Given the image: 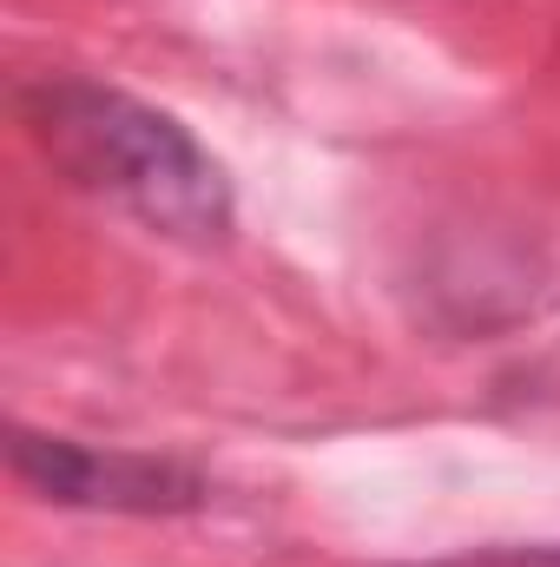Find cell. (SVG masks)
Returning a JSON list of instances; mask_svg holds the SVG:
<instances>
[{
	"label": "cell",
	"mask_w": 560,
	"mask_h": 567,
	"mask_svg": "<svg viewBox=\"0 0 560 567\" xmlns=\"http://www.w3.org/2000/svg\"><path fill=\"white\" fill-rule=\"evenodd\" d=\"M7 468L40 502L86 515H198L211 502V475L185 455L106 449L53 429H7Z\"/></svg>",
	"instance_id": "2"
},
{
	"label": "cell",
	"mask_w": 560,
	"mask_h": 567,
	"mask_svg": "<svg viewBox=\"0 0 560 567\" xmlns=\"http://www.w3.org/2000/svg\"><path fill=\"white\" fill-rule=\"evenodd\" d=\"M20 126L80 192L120 205L126 218H139L145 231L172 245L211 251L238 225L231 178L198 145V133L120 86L46 73L20 86Z\"/></svg>",
	"instance_id": "1"
},
{
	"label": "cell",
	"mask_w": 560,
	"mask_h": 567,
	"mask_svg": "<svg viewBox=\"0 0 560 567\" xmlns=\"http://www.w3.org/2000/svg\"><path fill=\"white\" fill-rule=\"evenodd\" d=\"M409 567H560V542H528V548H468V555L409 561Z\"/></svg>",
	"instance_id": "3"
}]
</instances>
